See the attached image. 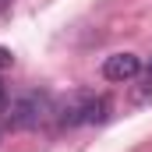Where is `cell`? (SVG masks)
<instances>
[{
	"label": "cell",
	"instance_id": "7",
	"mask_svg": "<svg viewBox=\"0 0 152 152\" xmlns=\"http://www.w3.org/2000/svg\"><path fill=\"white\" fill-rule=\"evenodd\" d=\"M145 78H149V85H152V60H149V67H145Z\"/></svg>",
	"mask_w": 152,
	"mask_h": 152
},
{
	"label": "cell",
	"instance_id": "1",
	"mask_svg": "<svg viewBox=\"0 0 152 152\" xmlns=\"http://www.w3.org/2000/svg\"><path fill=\"white\" fill-rule=\"evenodd\" d=\"M53 113V99L46 92H21L11 99V106L4 110V120L14 127V131H28V127H39L46 117Z\"/></svg>",
	"mask_w": 152,
	"mask_h": 152
},
{
	"label": "cell",
	"instance_id": "5",
	"mask_svg": "<svg viewBox=\"0 0 152 152\" xmlns=\"http://www.w3.org/2000/svg\"><path fill=\"white\" fill-rule=\"evenodd\" d=\"M11 64H14V53H11L7 46H0V71H7Z\"/></svg>",
	"mask_w": 152,
	"mask_h": 152
},
{
	"label": "cell",
	"instance_id": "6",
	"mask_svg": "<svg viewBox=\"0 0 152 152\" xmlns=\"http://www.w3.org/2000/svg\"><path fill=\"white\" fill-rule=\"evenodd\" d=\"M4 110H7V85L0 81V113H4Z\"/></svg>",
	"mask_w": 152,
	"mask_h": 152
},
{
	"label": "cell",
	"instance_id": "4",
	"mask_svg": "<svg viewBox=\"0 0 152 152\" xmlns=\"http://www.w3.org/2000/svg\"><path fill=\"white\" fill-rule=\"evenodd\" d=\"M110 117V99L106 96H85V124H103Z\"/></svg>",
	"mask_w": 152,
	"mask_h": 152
},
{
	"label": "cell",
	"instance_id": "2",
	"mask_svg": "<svg viewBox=\"0 0 152 152\" xmlns=\"http://www.w3.org/2000/svg\"><path fill=\"white\" fill-rule=\"evenodd\" d=\"M142 71V60L134 53H113L103 60V78L106 81H131V78Z\"/></svg>",
	"mask_w": 152,
	"mask_h": 152
},
{
	"label": "cell",
	"instance_id": "3",
	"mask_svg": "<svg viewBox=\"0 0 152 152\" xmlns=\"http://www.w3.org/2000/svg\"><path fill=\"white\" fill-rule=\"evenodd\" d=\"M85 96H88V92H75L71 99H64V103L53 110L60 127H78V124H85Z\"/></svg>",
	"mask_w": 152,
	"mask_h": 152
}]
</instances>
